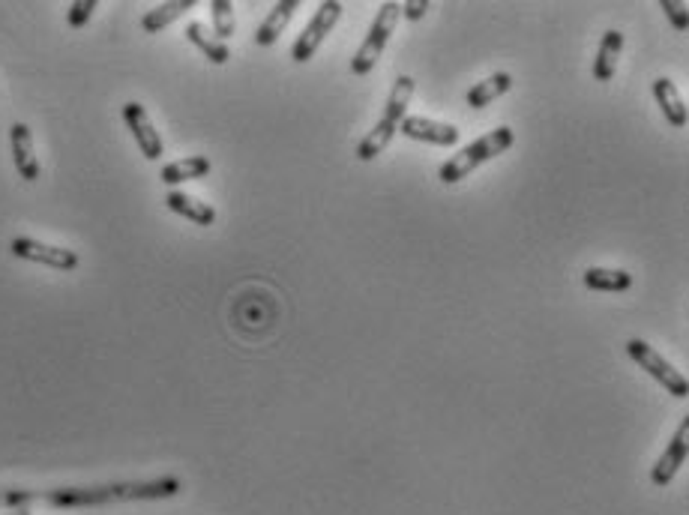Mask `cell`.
<instances>
[{"instance_id":"6da1fadb","label":"cell","mask_w":689,"mask_h":515,"mask_svg":"<svg viewBox=\"0 0 689 515\" xmlns=\"http://www.w3.org/2000/svg\"><path fill=\"white\" fill-rule=\"evenodd\" d=\"M411 96H414V78L411 75H399L396 81H393V90H390V99H387V105H384V114H381V120L375 123V129L372 132H366V138L357 144V159L360 162H372L375 156H381L384 153V147L393 141V135L399 132V123L408 117V102H411Z\"/></svg>"},{"instance_id":"7a4b0ae2","label":"cell","mask_w":689,"mask_h":515,"mask_svg":"<svg viewBox=\"0 0 689 515\" xmlns=\"http://www.w3.org/2000/svg\"><path fill=\"white\" fill-rule=\"evenodd\" d=\"M516 141V132L510 126H498L492 132H486L483 138H477L474 144L462 147L459 153H453L441 168H438V180L447 186V183H459L465 180L471 171H477L483 162H492L495 156L507 153Z\"/></svg>"},{"instance_id":"3957f363","label":"cell","mask_w":689,"mask_h":515,"mask_svg":"<svg viewBox=\"0 0 689 515\" xmlns=\"http://www.w3.org/2000/svg\"><path fill=\"white\" fill-rule=\"evenodd\" d=\"M399 15H402V3H384L375 15V21L369 24V33L363 39V45L357 48V54L351 57V72L354 75H369L375 69V63L381 60L396 24H399Z\"/></svg>"},{"instance_id":"277c9868","label":"cell","mask_w":689,"mask_h":515,"mask_svg":"<svg viewBox=\"0 0 689 515\" xmlns=\"http://www.w3.org/2000/svg\"><path fill=\"white\" fill-rule=\"evenodd\" d=\"M627 354L633 363H639V369H645L657 384H663L666 393H672L675 399H687L689 381L681 369H675L657 348H651L645 339H630L627 342Z\"/></svg>"},{"instance_id":"5b68a950","label":"cell","mask_w":689,"mask_h":515,"mask_svg":"<svg viewBox=\"0 0 689 515\" xmlns=\"http://www.w3.org/2000/svg\"><path fill=\"white\" fill-rule=\"evenodd\" d=\"M339 18H342V3L339 0L318 3L315 15L309 18V24L303 27V33L297 36V42L291 48V60L294 63H309L315 57V51L321 48V42L327 39V33H333Z\"/></svg>"},{"instance_id":"8992f818","label":"cell","mask_w":689,"mask_h":515,"mask_svg":"<svg viewBox=\"0 0 689 515\" xmlns=\"http://www.w3.org/2000/svg\"><path fill=\"white\" fill-rule=\"evenodd\" d=\"M9 252L21 261H33V264H42V267H51V270H60V273H69L78 267V255L72 249H63V246H51V243H39L33 237H15L9 243Z\"/></svg>"},{"instance_id":"52a82bcc","label":"cell","mask_w":689,"mask_h":515,"mask_svg":"<svg viewBox=\"0 0 689 515\" xmlns=\"http://www.w3.org/2000/svg\"><path fill=\"white\" fill-rule=\"evenodd\" d=\"M123 120H126V129L132 132L141 156L156 162L165 153V144H162V135L156 132V126L150 123V114L144 111V105L141 102H126L123 105Z\"/></svg>"},{"instance_id":"ba28073f","label":"cell","mask_w":689,"mask_h":515,"mask_svg":"<svg viewBox=\"0 0 689 515\" xmlns=\"http://www.w3.org/2000/svg\"><path fill=\"white\" fill-rule=\"evenodd\" d=\"M399 132L405 138L438 144V147H456L459 144V129L453 123H438V120H429V117H420V114H408L399 123Z\"/></svg>"},{"instance_id":"9c48e42d","label":"cell","mask_w":689,"mask_h":515,"mask_svg":"<svg viewBox=\"0 0 689 515\" xmlns=\"http://www.w3.org/2000/svg\"><path fill=\"white\" fill-rule=\"evenodd\" d=\"M687 450H689V417L678 426V432H675V438H672V444L666 447V453L660 456V462L654 465V471H651V483L657 486V489H663V486H669L675 477H678V471L684 468V462H687Z\"/></svg>"},{"instance_id":"30bf717a","label":"cell","mask_w":689,"mask_h":515,"mask_svg":"<svg viewBox=\"0 0 689 515\" xmlns=\"http://www.w3.org/2000/svg\"><path fill=\"white\" fill-rule=\"evenodd\" d=\"M9 147H12V162H15V171L21 174V180H27V183L39 180V159H36L33 135H30L27 123L9 126Z\"/></svg>"},{"instance_id":"8fae6325","label":"cell","mask_w":689,"mask_h":515,"mask_svg":"<svg viewBox=\"0 0 689 515\" xmlns=\"http://www.w3.org/2000/svg\"><path fill=\"white\" fill-rule=\"evenodd\" d=\"M651 90H654V99L663 108V117L669 120V126L672 129H684L687 126V102H684L681 90L675 87V81L660 75V78H654Z\"/></svg>"},{"instance_id":"7c38bea8","label":"cell","mask_w":689,"mask_h":515,"mask_svg":"<svg viewBox=\"0 0 689 515\" xmlns=\"http://www.w3.org/2000/svg\"><path fill=\"white\" fill-rule=\"evenodd\" d=\"M297 9H300L297 0H279V3H273L270 12H267V18H264L261 27L255 30V45L270 48V45L285 33V27L291 24V18H294Z\"/></svg>"},{"instance_id":"4fadbf2b","label":"cell","mask_w":689,"mask_h":515,"mask_svg":"<svg viewBox=\"0 0 689 515\" xmlns=\"http://www.w3.org/2000/svg\"><path fill=\"white\" fill-rule=\"evenodd\" d=\"M165 207H168L171 213L189 219L192 225H201V228H207V225L216 222V207H210L207 201H198V198H192V195H186V192H180V189H171V192L165 195Z\"/></svg>"},{"instance_id":"5bb4252c","label":"cell","mask_w":689,"mask_h":515,"mask_svg":"<svg viewBox=\"0 0 689 515\" xmlns=\"http://www.w3.org/2000/svg\"><path fill=\"white\" fill-rule=\"evenodd\" d=\"M186 39L210 60V63H216V66H222V63H228L231 60V48H228V42H222V39H216L213 36V30H207V24H201V21H189L186 24Z\"/></svg>"},{"instance_id":"9a60e30c","label":"cell","mask_w":689,"mask_h":515,"mask_svg":"<svg viewBox=\"0 0 689 515\" xmlns=\"http://www.w3.org/2000/svg\"><path fill=\"white\" fill-rule=\"evenodd\" d=\"M624 51V33L621 30H606L597 48V60H594V78L597 81H612L615 69H618V57Z\"/></svg>"},{"instance_id":"2e32d148","label":"cell","mask_w":689,"mask_h":515,"mask_svg":"<svg viewBox=\"0 0 689 515\" xmlns=\"http://www.w3.org/2000/svg\"><path fill=\"white\" fill-rule=\"evenodd\" d=\"M510 90H513V75H510V72H495V75L477 81V84L465 93V102H468L471 108H486V105H492L495 99H501V96L510 93Z\"/></svg>"},{"instance_id":"e0dca14e","label":"cell","mask_w":689,"mask_h":515,"mask_svg":"<svg viewBox=\"0 0 689 515\" xmlns=\"http://www.w3.org/2000/svg\"><path fill=\"white\" fill-rule=\"evenodd\" d=\"M210 159L207 156H186V159H177V162H168L159 174V180L165 186H180L186 180H198V177H207L210 174Z\"/></svg>"},{"instance_id":"ac0fdd59","label":"cell","mask_w":689,"mask_h":515,"mask_svg":"<svg viewBox=\"0 0 689 515\" xmlns=\"http://www.w3.org/2000/svg\"><path fill=\"white\" fill-rule=\"evenodd\" d=\"M195 6V0H171V3H159L150 12H144L141 18V30L144 33H162L168 24H174L177 18H183L189 9Z\"/></svg>"},{"instance_id":"d6986e66","label":"cell","mask_w":689,"mask_h":515,"mask_svg":"<svg viewBox=\"0 0 689 515\" xmlns=\"http://www.w3.org/2000/svg\"><path fill=\"white\" fill-rule=\"evenodd\" d=\"M582 282L591 291H603V294H621L633 288V276L627 270H609V267H591L585 270Z\"/></svg>"},{"instance_id":"ffe728a7","label":"cell","mask_w":689,"mask_h":515,"mask_svg":"<svg viewBox=\"0 0 689 515\" xmlns=\"http://www.w3.org/2000/svg\"><path fill=\"white\" fill-rule=\"evenodd\" d=\"M210 18H213V36L228 42L237 30V18H234V3L231 0H213L210 3Z\"/></svg>"},{"instance_id":"44dd1931","label":"cell","mask_w":689,"mask_h":515,"mask_svg":"<svg viewBox=\"0 0 689 515\" xmlns=\"http://www.w3.org/2000/svg\"><path fill=\"white\" fill-rule=\"evenodd\" d=\"M660 9L669 15L672 27H675L678 33H687L689 30V6L684 3V0H660Z\"/></svg>"},{"instance_id":"7402d4cb","label":"cell","mask_w":689,"mask_h":515,"mask_svg":"<svg viewBox=\"0 0 689 515\" xmlns=\"http://www.w3.org/2000/svg\"><path fill=\"white\" fill-rule=\"evenodd\" d=\"M96 6H99L96 0H75V3L69 6V15H66L69 27H72V30L84 27V24L90 21V15H93V9H96Z\"/></svg>"},{"instance_id":"603a6c76","label":"cell","mask_w":689,"mask_h":515,"mask_svg":"<svg viewBox=\"0 0 689 515\" xmlns=\"http://www.w3.org/2000/svg\"><path fill=\"white\" fill-rule=\"evenodd\" d=\"M429 0H408V3H402V15L408 18V21H420L426 12H429Z\"/></svg>"},{"instance_id":"cb8c5ba5","label":"cell","mask_w":689,"mask_h":515,"mask_svg":"<svg viewBox=\"0 0 689 515\" xmlns=\"http://www.w3.org/2000/svg\"><path fill=\"white\" fill-rule=\"evenodd\" d=\"M3 515H30V513H27V510H24V507H15V510H12V513H3Z\"/></svg>"}]
</instances>
